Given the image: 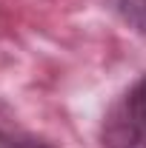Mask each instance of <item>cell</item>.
Segmentation results:
<instances>
[{
  "label": "cell",
  "instance_id": "1",
  "mask_svg": "<svg viewBox=\"0 0 146 148\" xmlns=\"http://www.w3.org/2000/svg\"><path fill=\"white\" fill-rule=\"evenodd\" d=\"M100 143L103 148H146V74L109 106Z\"/></svg>",
  "mask_w": 146,
  "mask_h": 148
},
{
  "label": "cell",
  "instance_id": "2",
  "mask_svg": "<svg viewBox=\"0 0 146 148\" xmlns=\"http://www.w3.org/2000/svg\"><path fill=\"white\" fill-rule=\"evenodd\" d=\"M106 3L129 29L146 37V0H106Z\"/></svg>",
  "mask_w": 146,
  "mask_h": 148
},
{
  "label": "cell",
  "instance_id": "3",
  "mask_svg": "<svg viewBox=\"0 0 146 148\" xmlns=\"http://www.w3.org/2000/svg\"><path fill=\"white\" fill-rule=\"evenodd\" d=\"M0 148H52L43 140L35 137H23V134H9V131H0Z\"/></svg>",
  "mask_w": 146,
  "mask_h": 148
}]
</instances>
